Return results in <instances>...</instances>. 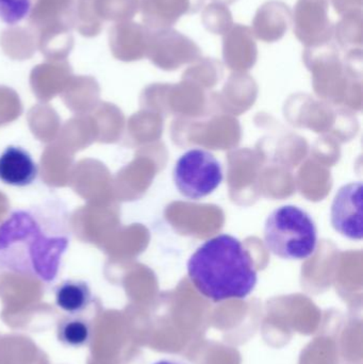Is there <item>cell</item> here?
I'll use <instances>...</instances> for the list:
<instances>
[{
    "mask_svg": "<svg viewBox=\"0 0 363 364\" xmlns=\"http://www.w3.org/2000/svg\"><path fill=\"white\" fill-rule=\"evenodd\" d=\"M219 160L205 149L187 151L175 164L173 178L181 195L187 198H204L215 192L223 181Z\"/></svg>",
    "mask_w": 363,
    "mask_h": 364,
    "instance_id": "277c9868",
    "label": "cell"
},
{
    "mask_svg": "<svg viewBox=\"0 0 363 364\" xmlns=\"http://www.w3.org/2000/svg\"><path fill=\"white\" fill-rule=\"evenodd\" d=\"M76 0H36L28 16L29 27L43 30L75 29Z\"/></svg>",
    "mask_w": 363,
    "mask_h": 364,
    "instance_id": "8992f818",
    "label": "cell"
},
{
    "mask_svg": "<svg viewBox=\"0 0 363 364\" xmlns=\"http://www.w3.org/2000/svg\"><path fill=\"white\" fill-rule=\"evenodd\" d=\"M362 182H352L339 188L332 203L330 222L337 232L353 241L363 237Z\"/></svg>",
    "mask_w": 363,
    "mask_h": 364,
    "instance_id": "5b68a950",
    "label": "cell"
},
{
    "mask_svg": "<svg viewBox=\"0 0 363 364\" xmlns=\"http://www.w3.org/2000/svg\"><path fill=\"white\" fill-rule=\"evenodd\" d=\"M57 338L60 343L67 348H83L91 341V325L80 316H65L58 322Z\"/></svg>",
    "mask_w": 363,
    "mask_h": 364,
    "instance_id": "8fae6325",
    "label": "cell"
},
{
    "mask_svg": "<svg viewBox=\"0 0 363 364\" xmlns=\"http://www.w3.org/2000/svg\"><path fill=\"white\" fill-rule=\"evenodd\" d=\"M68 244L61 218L42 209L16 210L0 224V267L49 284Z\"/></svg>",
    "mask_w": 363,
    "mask_h": 364,
    "instance_id": "6da1fadb",
    "label": "cell"
},
{
    "mask_svg": "<svg viewBox=\"0 0 363 364\" xmlns=\"http://www.w3.org/2000/svg\"><path fill=\"white\" fill-rule=\"evenodd\" d=\"M32 0H0V21L14 27L29 16Z\"/></svg>",
    "mask_w": 363,
    "mask_h": 364,
    "instance_id": "7c38bea8",
    "label": "cell"
},
{
    "mask_svg": "<svg viewBox=\"0 0 363 364\" xmlns=\"http://www.w3.org/2000/svg\"><path fill=\"white\" fill-rule=\"evenodd\" d=\"M264 243L279 258L305 260L317 250V225L305 210L296 205H283L266 218Z\"/></svg>",
    "mask_w": 363,
    "mask_h": 364,
    "instance_id": "3957f363",
    "label": "cell"
},
{
    "mask_svg": "<svg viewBox=\"0 0 363 364\" xmlns=\"http://www.w3.org/2000/svg\"><path fill=\"white\" fill-rule=\"evenodd\" d=\"M55 305L68 316L82 314L92 301V291L82 280H65L55 288Z\"/></svg>",
    "mask_w": 363,
    "mask_h": 364,
    "instance_id": "ba28073f",
    "label": "cell"
},
{
    "mask_svg": "<svg viewBox=\"0 0 363 364\" xmlns=\"http://www.w3.org/2000/svg\"><path fill=\"white\" fill-rule=\"evenodd\" d=\"M187 267L196 290L215 303L246 299L258 282L249 250L229 235L207 240L190 257Z\"/></svg>",
    "mask_w": 363,
    "mask_h": 364,
    "instance_id": "7a4b0ae2",
    "label": "cell"
},
{
    "mask_svg": "<svg viewBox=\"0 0 363 364\" xmlns=\"http://www.w3.org/2000/svg\"><path fill=\"white\" fill-rule=\"evenodd\" d=\"M151 364H187L183 361L176 360V359H161V360L156 361Z\"/></svg>",
    "mask_w": 363,
    "mask_h": 364,
    "instance_id": "4fadbf2b",
    "label": "cell"
},
{
    "mask_svg": "<svg viewBox=\"0 0 363 364\" xmlns=\"http://www.w3.org/2000/svg\"><path fill=\"white\" fill-rule=\"evenodd\" d=\"M38 177V166L23 147H6L0 155V181L8 186H30Z\"/></svg>",
    "mask_w": 363,
    "mask_h": 364,
    "instance_id": "52a82bcc",
    "label": "cell"
},
{
    "mask_svg": "<svg viewBox=\"0 0 363 364\" xmlns=\"http://www.w3.org/2000/svg\"><path fill=\"white\" fill-rule=\"evenodd\" d=\"M72 30L65 28L43 30L38 34V48L40 53L51 59L65 58L75 46Z\"/></svg>",
    "mask_w": 363,
    "mask_h": 364,
    "instance_id": "30bf717a",
    "label": "cell"
},
{
    "mask_svg": "<svg viewBox=\"0 0 363 364\" xmlns=\"http://www.w3.org/2000/svg\"><path fill=\"white\" fill-rule=\"evenodd\" d=\"M0 46L9 57L28 59L38 48V34L31 27L8 28L0 34Z\"/></svg>",
    "mask_w": 363,
    "mask_h": 364,
    "instance_id": "9c48e42d",
    "label": "cell"
}]
</instances>
